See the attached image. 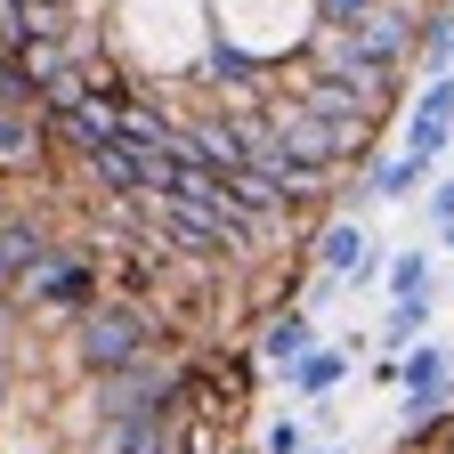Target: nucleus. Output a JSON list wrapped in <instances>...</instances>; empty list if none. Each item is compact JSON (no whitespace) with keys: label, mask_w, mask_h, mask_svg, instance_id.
Segmentation results:
<instances>
[{"label":"nucleus","mask_w":454,"mask_h":454,"mask_svg":"<svg viewBox=\"0 0 454 454\" xmlns=\"http://www.w3.org/2000/svg\"><path fill=\"white\" fill-rule=\"evenodd\" d=\"M146 357H170V333H162L154 301H122V293H106L90 317L66 325V381L122 373V365H146Z\"/></svg>","instance_id":"1"},{"label":"nucleus","mask_w":454,"mask_h":454,"mask_svg":"<svg viewBox=\"0 0 454 454\" xmlns=\"http://www.w3.org/2000/svg\"><path fill=\"white\" fill-rule=\"evenodd\" d=\"M106 293H114V276H106V244L90 252V244H66V236H57L49 260L9 293V309H17V325H33V333H66V325L90 317Z\"/></svg>","instance_id":"2"},{"label":"nucleus","mask_w":454,"mask_h":454,"mask_svg":"<svg viewBox=\"0 0 454 454\" xmlns=\"http://www.w3.org/2000/svg\"><path fill=\"white\" fill-rule=\"evenodd\" d=\"M49 244H57V219L49 211H33V203H0V309H9V293L49 260Z\"/></svg>","instance_id":"3"},{"label":"nucleus","mask_w":454,"mask_h":454,"mask_svg":"<svg viewBox=\"0 0 454 454\" xmlns=\"http://www.w3.org/2000/svg\"><path fill=\"white\" fill-rule=\"evenodd\" d=\"M349 41L373 57V66H389L397 82H406V66H414V49H422V9H406V0H373V9L349 25Z\"/></svg>","instance_id":"4"},{"label":"nucleus","mask_w":454,"mask_h":454,"mask_svg":"<svg viewBox=\"0 0 454 454\" xmlns=\"http://www.w3.org/2000/svg\"><path fill=\"white\" fill-rule=\"evenodd\" d=\"M309 349H317V325H309V309H301V301H276V309H268V325H260V340H252L260 373H276V381H284V373H293Z\"/></svg>","instance_id":"5"},{"label":"nucleus","mask_w":454,"mask_h":454,"mask_svg":"<svg viewBox=\"0 0 454 454\" xmlns=\"http://www.w3.org/2000/svg\"><path fill=\"white\" fill-rule=\"evenodd\" d=\"M446 146H454V74H430V82H422V98L406 106V154L438 162Z\"/></svg>","instance_id":"6"},{"label":"nucleus","mask_w":454,"mask_h":454,"mask_svg":"<svg viewBox=\"0 0 454 454\" xmlns=\"http://www.w3.org/2000/svg\"><path fill=\"white\" fill-rule=\"evenodd\" d=\"M317 268L333 284H365L381 268V252H373V236H365L357 219H317Z\"/></svg>","instance_id":"7"},{"label":"nucleus","mask_w":454,"mask_h":454,"mask_svg":"<svg viewBox=\"0 0 454 454\" xmlns=\"http://www.w3.org/2000/svg\"><path fill=\"white\" fill-rule=\"evenodd\" d=\"M430 187V162L422 154H365V203H406V195H422Z\"/></svg>","instance_id":"8"},{"label":"nucleus","mask_w":454,"mask_h":454,"mask_svg":"<svg viewBox=\"0 0 454 454\" xmlns=\"http://www.w3.org/2000/svg\"><path fill=\"white\" fill-rule=\"evenodd\" d=\"M349 365H357V349H340V340H317V349L293 365V373H284V381H293V397H309V406H325V397L340 389V381H349Z\"/></svg>","instance_id":"9"},{"label":"nucleus","mask_w":454,"mask_h":454,"mask_svg":"<svg viewBox=\"0 0 454 454\" xmlns=\"http://www.w3.org/2000/svg\"><path fill=\"white\" fill-rule=\"evenodd\" d=\"M438 381H454V357L438 349L430 333L414 340V349H397V389H438Z\"/></svg>","instance_id":"10"},{"label":"nucleus","mask_w":454,"mask_h":454,"mask_svg":"<svg viewBox=\"0 0 454 454\" xmlns=\"http://www.w3.org/2000/svg\"><path fill=\"white\" fill-rule=\"evenodd\" d=\"M381 284H389V301H430V252H397V260H381Z\"/></svg>","instance_id":"11"},{"label":"nucleus","mask_w":454,"mask_h":454,"mask_svg":"<svg viewBox=\"0 0 454 454\" xmlns=\"http://www.w3.org/2000/svg\"><path fill=\"white\" fill-rule=\"evenodd\" d=\"M422 333H430V301H389V317H381V349H389V357L414 349Z\"/></svg>","instance_id":"12"},{"label":"nucleus","mask_w":454,"mask_h":454,"mask_svg":"<svg viewBox=\"0 0 454 454\" xmlns=\"http://www.w3.org/2000/svg\"><path fill=\"white\" fill-rule=\"evenodd\" d=\"M422 74H454V17L446 9H422Z\"/></svg>","instance_id":"13"},{"label":"nucleus","mask_w":454,"mask_h":454,"mask_svg":"<svg viewBox=\"0 0 454 454\" xmlns=\"http://www.w3.org/2000/svg\"><path fill=\"white\" fill-rule=\"evenodd\" d=\"M422 219L438 227V244L454 252V179H430V195H422Z\"/></svg>","instance_id":"14"},{"label":"nucleus","mask_w":454,"mask_h":454,"mask_svg":"<svg viewBox=\"0 0 454 454\" xmlns=\"http://www.w3.org/2000/svg\"><path fill=\"white\" fill-rule=\"evenodd\" d=\"M25 106H33V82H25V66H17V57L0 49V114H25Z\"/></svg>","instance_id":"15"},{"label":"nucleus","mask_w":454,"mask_h":454,"mask_svg":"<svg viewBox=\"0 0 454 454\" xmlns=\"http://www.w3.org/2000/svg\"><path fill=\"white\" fill-rule=\"evenodd\" d=\"M309 9H317V25H325V33H349V25L373 9V0H309Z\"/></svg>","instance_id":"16"},{"label":"nucleus","mask_w":454,"mask_h":454,"mask_svg":"<svg viewBox=\"0 0 454 454\" xmlns=\"http://www.w3.org/2000/svg\"><path fill=\"white\" fill-rule=\"evenodd\" d=\"M309 446V422H268V438H260V454H301Z\"/></svg>","instance_id":"17"},{"label":"nucleus","mask_w":454,"mask_h":454,"mask_svg":"<svg viewBox=\"0 0 454 454\" xmlns=\"http://www.w3.org/2000/svg\"><path fill=\"white\" fill-rule=\"evenodd\" d=\"M301 454H349V446H317V438H309V446H301Z\"/></svg>","instance_id":"18"},{"label":"nucleus","mask_w":454,"mask_h":454,"mask_svg":"<svg viewBox=\"0 0 454 454\" xmlns=\"http://www.w3.org/2000/svg\"><path fill=\"white\" fill-rule=\"evenodd\" d=\"M438 454H454V422H446V430H438Z\"/></svg>","instance_id":"19"},{"label":"nucleus","mask_w":454,"mask_h":454,"mask_svg":"<svg viewBox=\"0 0 454 454\" xmlns=\"http://www.w3.org/2000/svg\"><path fill=\"white\" fill-rule=\"evenodd\" d=\"M414 9H446V0H414Z\"/></svg>","instance_id":"20"}]
</instances>
